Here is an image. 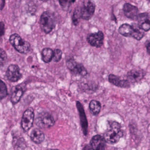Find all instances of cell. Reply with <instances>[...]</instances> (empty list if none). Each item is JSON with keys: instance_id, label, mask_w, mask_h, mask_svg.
<instances>
[{"instance_id": "obj_18", "label": "cell", "mask_w": 150, "mask_h": 150, "mask_svg": "<svg viewBox=\"0 0 150 150\" xmlns=\"http://www.w3.org/2000/svg\"><path fill=\"white\" fill-rule=\"evenodd\" d=\"M101 103L95 100H91L89 103V109L91 114L94 115H98L101 110Z\"/></svg>"}, {"instance_id": "obj_12", "label": "cell", "mask_w": 150, "mask_h": 150, "mask_svg": "<svg viewBox=\"0 0 150 150\" xmlns=\"http://www.w3.org/2000/svg\"><path fill=\"white\" fill-rule=\"evenodd\" d=\"M105 141L100 135L93 136L88 144L90 150H105Z\"/></svg>"}, {"instance_id": "obj_14", "label": "cell", "mask_w": 150, "mask_h": 150, "mask_svg": "<svg viewBox=\"0 0 150 150\" xmlns=\"http://www.w3.org/2000/svg\"><path fill=\"white\" fill-rule=\"evenodd\" d=\"M137 20L138 21V28L144 31H148L150 29L149 16L148 13L138 14Z\"/></svg>"}, {"instance_id": "obj_2", "label": "cell", "mask_w": 150, "mask_h": 150, "mask_svg": "<svg viewBox=\"0 0 150 150\" xmlns=\"http://www.w3.org/2000/svg\"><path fill=\"white\" fill-rule=\"evenodd\" d=\"M56 17L50 11H45L40 16L39 23L41 29L46 33H50L55 27Z\"/></svg>"}, {"instance_id": "obj_4", "label": "cell", "mask_w": 150, "mask_h": 150, "mask_svg": "<svg viewBox=\"0 0 150 150\" xmlns=\"http://www.w3.org/2000/svg\"><path fill=\"white\" fill-rule=\"evenodd\" d=\"M35 123L39 128H48L53 126L55 120L49 112H42L37 115L35 119Z\"/></svg>"}, {"instance_id": "obj_27", "label": "cell", "mask_w": 150, "mask_h": 150, "mask_svg": "<svg viewBox=\"0 0 150 150\" xmlns=\"http://www.w3.org/2000/svg\"><path fill=\"white\" fill-rule=\"evenodd\" d=\"M5 33V25L4 22H0V37L3 36Z\"/></svg>"}, {"instance_id": "obj_9", "label": "cell", "mask_w": 150, "mask_h": 150, "mask_svg": "<svg viewBox=\"0 0 150 150\" xmlns=\"http://www.w3.org/2000/svg\"><path fill=\"white\" fill-rule=\"evenodd\" d=\"M6 76L7 79L12 82L18 81L22 77L19 67L16 64H11L8 66L6 71Z\"/></svg>"}, {"instance_id": "obj_7", "label": "cell", "mask_w": 150, "mask_h": 150, "mask_svg": "<svg viewBox=\"0 0 150 150\" xmlns=\"http://www.w3.org/2000/svg\"><path fill=\"white\" fill-rule=\"evenodd\" d=\"M76 107L79 112L80 125L83 135L84 136H87L88 132V124L84 107L81 103L79 101H76Z\"/></svg>"}, {"instance_id": "obj_24", "label": "cell", "mask_w": 150, "mask_h": 150, "mask_svg": "<svg viewBox=\"0 0 150 150\" xmlns=\"http://www.w3.org/2000/svg\"><path fill=\"white\" fill-rule=\"evenodd\" d=\"M7 55L5 50L0 48V67H3L6 63Z\"/></svg>"}, {"instance_id": "obj_5", "label": "cell", "mask_w": 150, "mask_h": 150, "mask_svg": "<svg viewBox=\"0 0 150 150\" xmlns=\"http://www.w3.org/2000/svg\"><path fill=\"white\" fill-rule=\"evenodd\" d=\"M79 11L80 18L84 20H88L94 13L95 6L91 0H83Z\"/></svg>"}, {"instance_id": "obj_22", "label": "cell", "mask_w": 150, "mask_h": 150, "mask_svg": "<svg viewBox=\"0 0 150 150\" xmlns=\"http://www.w3.org/2000/svg\"><path fill=\"white\" fill-rule=\"evenodd\" d=\"M8 95L7 87L4 81L0 80V100H2Z\"/></svg>"}, {"instance_id": "obj_28", "label": "cell", "mask_w": 150, "mask_h": 150, "mask_svg": "<svg viewBox=\"0 0 150 150\" xmlns=\"http://www.w3.org/2000/svg\"><path fill=\"white\" fill-rule=\"evenodd\" d=\"M149 46H150V43H149V40H147L145 43V46H146V50H147V52L148 53H149Z\"/></svg>"}, {"instance_id": "obj_10", "label": "cell", "mask_w": 150, "mask_h": 150, "mask_svg": "<svg viewBox=\"0 0 150 150\" xmlns=\"http://www.w3.org/2000/svg\"><path fill=\"white\" fill-rule=\"evenodd\" d=\"M87 42L92 46L100 47L103 44L104 34L101 31L91 33L87 36Z\"/></svg>"}, {"instance_id": "obj_3", "label": "cell", "mask_w": 150, "mask_h": 150, "mask_svg": "<svg viewBox=\"0 0 150 150\" xmlns=\"http://www.w3.org/2000/svg\"><path fill=\"white\" fill-rule=\"evenodd\" d=\"M9 42L13 47L21 53L26 54L30 50V43L23 39L19 35L16 33L11 35L9 38Z\"/></svg>"}, {"instance_id": "obj_31", "label": "cell", "mask_w": 150, "mask_h": 150, "mask_svg": "<svg viewBox=\"0 0 150 150\" xmlns=\"http://www.w3.org/2000/svg\"><path fill=\"white\" fill-rule=\"evenodd\" d=\"M47 150H59L57 149H47Z\"/></svg>"}, {"instance_id": "obj_30", "label": "cell", "mask_w": 150, "mask_h": 150, "mask_svg": "<svg viewBox=\"0 0 150 150\" xmlns=\"http://www.w3.org/2000/svg\"><path fill=\"white\" fill-rule=\"evenodd\" d=\"M41 1H43V2H45V1H50V0H40Z\"/></svg>"}, {"instance_id": "obj_8", "label": "cell", "mask_w": 150, "mask_h": 150, "mask_svg": "<svg viewBox=\"0 0 150 150\" xmlns=\"http://www.w3.org/2000/svg\"><path fill=\"white\" fill-rule=\"evenodd\" d=\"M67 66L70 71L75 75L84 76L87 74V71L83 65L76 62L73 58H70L67 61Z\"/></svg>"}, {"instance_id": "obj_11", "label": "cell", "mask_w": 150, "mask_h": 150, "mask_svg": "<svg viewBox=\"0 0 150 150\" xmlns=\"http://www.w3.org/2000/svg\"><path fill=\"white\" fill-rule=\"evenodd\" d=\"M25 90V85L23 84H18L12 88L11 96V101L13 104H15L19 101Z\"/></svg>"}, {"instance_id": "obj_21", "label": "cell", "mask_w": 150, "mask_h": 150, "mask_svg": "<svg viewBox=\"0 0 150 150\" xmlns=\"http://www.w3.org/2000/svg\"><path fill=\"white\" fill-rule=\"evenodd\" d=\"M75 0H59L60 5L64 11H68Z\"/></svg>"}, {"instance_id": "obj_13", "label": "cell", "mask_w": 150, "mask_h": 150, "mask_svg": "<svg viewBox=\"0 0 150 150\" xmlns=\"http://www.w3.org/2000/svg\"><path fill=\"white\" fill-rule=\"evenodd\" d=\"M145 75V72L140 69H134L129 71L127 74V80L130 83L138 82L142 79Z\"/></svg>"}, {"instance_id": "obj_26", "label": "cell", "mask_w": 150, "mask_h": 150, "mask_svg": "<svg viewBox=\"0 0 150 150\" xmlns=\"http://www.w3.org/2000/svg\"><path fill=\"white\" fill-rule=\"evenodd\" d=\"M80 18V11L79 9L77 8L74 12V13L73 15V17H72V21H73V23L74 25H77L79 23V20Z\"/></svg>"}, {"instance_id": "obj_15", "label": "cell", "mask_w": 150, "mask_h": 150, "mask_svg": "<svg viewBox=\"0 0 150 150\" xmlns=\"http://www.w3.org/2000/svg\"><path fill=\"white\" fill-rule=\"evenodd\" d=\"M123 11L127 18L132 20H137L138 15V9L135 6L129 3H125L123 6Z\"/></svg>"}, {"instance_id": "obj_23", "label": "cell", "mask_w": 150, "mask_h": 150, "mask_svg": "<svg viewBox=\"0 0 150 150\" xmlns=\"http://www.w3.org/2000/svg\"><path fill=\"white\" fill-rule=\"evenodd\" d=\"M134 27V33L132 35V38H134V39H135L136 40H141L143 36H144V33L142 31L141 29H140L138 26V27Z\"/></svg>"}, {"instance_id": "obj_1", "label": "cell", "mask_w": 150, "mask_h": 150, "mask_svg": "<svg viewBox=\"0 0 150 150\" xmlns=\"http://www.w3.org/2000/svg\"><path fill=\"white\" fill-rule=\"evenodd\" d=\"M122 136L123 131L121 124L115 121H108L107 130L103 136L105 142L114 144L118 142Z\"/></svg>"}, {"instance_id": "obj_29", "label": "cell", "mask_w": 150, "mask_h": 150, "mask_svg": "<svg viewBox=\"0 0 150 150\" xmlns=\"http://www.w3.org/2000/svg\"><path fill=\"white\" fill-rule=\"evenodd\" d=\"M82 150H90L88 145H86L84 146V148H83Z\"/></svg>"}, {"instance_id": "obj_6", "label": "cell", "mask_w": 150, "mask_h": 150, "mask_svg": "<svg viewBox=\"0 0 150 150\" xmlns=\"http://www.w3.org/2000/svg\"><path fill=\"white\" fill-rule=\"evenodd\" d=\"M34 116V111L32 108H28L24 111L21 120V127L24 131H28L32 128Z\"/></svg>"}, {"instance_id": "obj_17", "label": "cell", "mask_w": 150, "mask_h": 150, "mask_svg": "<svg viewBox=\"0 0 150 150\" xmlns=\"http://www.w3.org/2000/svg\"><path fill=\"white\" fill-rule=\"evenodd\" d=\"M119 33L126 37H132L134 33V27L127 23L121 25L118 29Z\"/></svg>"}, {"instance_id": "obj_16", "label": "cell", "mask_w": 150, "mask_h": 150, "mask_svg": "<svg viewBox=\"0 0 150 150\" xmlns=\"http://www.w3.org/2000/svg\"><path fill=\"white\" fill-rule=\"evenodd\" d=\"M31 140L36 144H41L45 139V134L40 128H34L30 134Z\"/></svg>"}, {"instance_id": "obj_25", "label": "cell", "mask_w": 150, "mask_h": 150, "mask_svg": "<svg viewBox=\"0 0 150 150\" xmlns=\"http://www.w3.org/2000/svg\"><path fill=\"white\" fill-rule=\"evenodd\" d=\"M62 52L60 49H54V50L53 51L52 59L54 62H59L62 58Z\"/></svg>"}, {"instance_id": "obj_20", "label": "cell", "mask_w": 150, "mask_h": 150, "mask_svg": "<svg viewBox=\"0 0 150 150\" xmlns=\"http://www.w3.org/2000/svg\"><path fill=\"white\" fill-rule=\"evenodd\" d=\"M108 79L109 82L111 83V84L118 87L120 86L122 79H121V78L119 76L114 74H110L108 76Z\"/></svg>"}, {"instance_id": "obj_19", "label": "cell", "mask_w": 150, "mask_h": 150, "mask_svg": "<svg viewBox=\"0 0 150 150\" xmlns=\"http://www.w3.org/2000/svg\"><path fill=\"white\" fill-rule=\"evenodd\" d=\"M53 51L48 47L44 48L42 51V59L45 63L50 62L53 58Z\"/></svg>"}]
</instances>
